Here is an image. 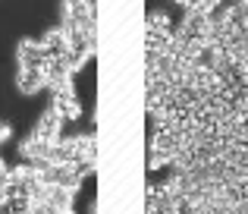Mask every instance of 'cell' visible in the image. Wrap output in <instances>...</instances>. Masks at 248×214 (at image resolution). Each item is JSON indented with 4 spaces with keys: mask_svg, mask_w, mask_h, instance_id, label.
Segmentation results:
<instances>
[{
    "mask_svg": "<svg viewBox=\"0 0 248 214\" xmlns=\"http://www.w3.org/2000/svg\"><path fill=\"white\" fill-rule=\"evenodd\" d=\"M50 107H57L60 110V116L63 120H79L82 116V104H79V98H76V88L73 85H63V88H54L50 92Z\"/></svg>",
    "mask_w": 248,
    "mask_h": 214,
    "instance_id": "cell-1",
    "label": "cell"
},
{
    "mask_svg": "<svg viewBox=\"0 0 248 214\" xmlns=\"http://www.w3.org/2000/svg\"><path fill=\"white\" fill-rule=\"evenodd\" d=\"M19 69H44L47 66V50H44L41 38H29L19 44Z\"/></svg>",
    "mask_w": 248,
    "mask_h": 214,
    "instance_id": "cell-2",
    "label": "cell"
},
{
    "mask_svg": "<svg viewBox=\"0 0 248 214\" xmlns=\"http://www.w3.org/2000/svg\"><path fill=\"white\" fill-rule=\"evenodd\" d=\"M63 123H66V120L60 116V110H57V107H47L41 114V120L35 123L31 135H35V139H41V142H57V139H63V135H60Z\"/></svg>",
    "mask_w": 248,
    "mask_h": 214,
    "instance_id": "cell-3",
    "label": "cell"
},
{
    "mask_svg": "<svg viewBox=\"0 0 248 214\" xmlns=\"http://www.w3.org/2000/svg\"><path fill=\"white\" fill-rule=\"evenodd\" d=\"M16 85H19V92L35 95V92H41V88H47V76H44V69H19Z\"/></svg>",
    "mask_w": 248,
    "mask_h": 214,
    "instance_id": "cell-4",
    "label": "cell"
}]
</instances>
